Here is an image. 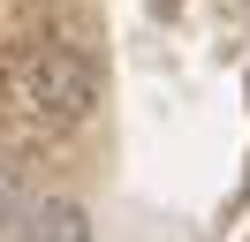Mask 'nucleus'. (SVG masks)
<instances>
[{
    "mask_svg": "<svg viewBox=\"0 0 250 242\" xmlns=\"http://www.w3.org/2000/svg\"><path fill=\"white\" fill-rule=\"evenodd\" d=\"M16 197H23V182H16V166H0V212H16Z\"/></svg>",
    "mask_w": 250,
    "mask_h": 242,
    "instance_id": "nucleus-3",
    "label": "nucleus"
},
{
    "mask_svg": "<svg viewBox=\"0 0 250 242\" xmlns=\"http://www.w3.org/2000/svg\"><path fill=\"white\" fill-rule=\"evenodd\" d=\"M16 242H91V212L68 204V197H38L16 220Z\"/></svg>",
    "mask_w": 250,
    "mask_h": 242,
    "instance_id": "nucleus-2",
    "label": "nucleus"
},
{
    "mask_svg": "<svg viewBox=\"0 0 250 242\" xmlns=\"http://www.w3.org/2000/svg\"><path fill=\"white\" fill-rule=\"evenodd\" d=\"M16 99L38 121H83L99 106V68L76 45H38V53L16 60Z\"/></svg>",
    "mask_w": 250,
    "mask_h": 242,
    "instance_id": "nucleus-1",
    "label": "nucleus"
}]
</instances>
